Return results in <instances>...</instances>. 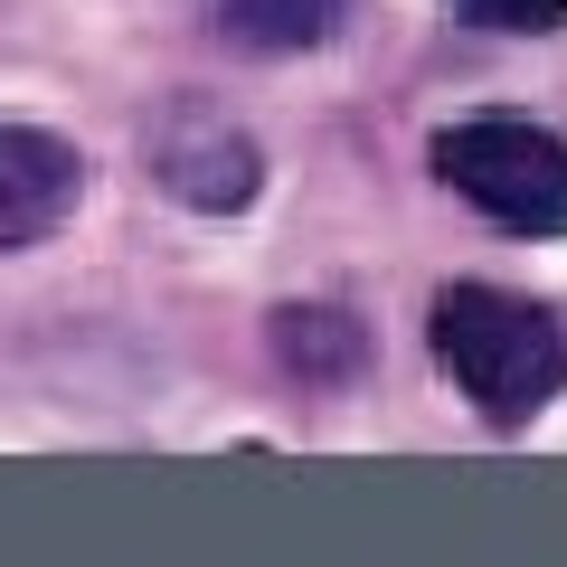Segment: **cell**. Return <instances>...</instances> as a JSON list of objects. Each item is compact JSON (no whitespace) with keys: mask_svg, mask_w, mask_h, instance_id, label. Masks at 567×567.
Listing matches in <instances>:
<instances>
[{"mask_svg":"<svg viewBox=\"0 0 567 567\" xmlns=\"http://www.w3.org/2000/svg\"><path fill=\"white\" fill-rule=\"evenodd\" d=\"M435 360L473 398L483 425H529L567 398V322L502 284H445L435 293Z\"/></svg>","mask_w":567,"mask_h":567,"instance_id":"cell-1","label":"cell"},{"mask_svg":"<svg viewBox=\"0 0 567 567\" xmlns=\"http://www.w3.org/2000/svg\"><path fill=\"white\" fill-rule=\"evenodd\" d=\"M435 181L511 237H567V133L529 114H464L435 133Z\"/></svg>","mask_w":567,"mask_h":567,"instance_id":"cell-2","label":"cell"},{"mask_svg":"<svg viewBox=\"0 0 567 567\" xmlns=\"http://www.w3.org/2000/svg\"><path fill=\"white\" fill-rule=\"evenodd\" d=\"M142 152H152V181L181 208H208V218H227V208H246L265 189V152L218 114V104H171Z\"/></svg>","mask_w":567,"mask_h":567,"instance_id":"cell-3","label":"cell"},{"mask_svg":"<svg viewBox=\"0 0 567 567\" xmlns=\"http://www.w3.org/2000/svg\"><path fill=\"white\" fill-rule=\"evenodd\" d=\"M85 199V152L39 123H0V256L58 237Z\"/></svg>","mask_w":567,"mask_h":567,"instance_id":"cell-4","label":"cell"},{"mask_svg":"<svg viewBox=\"0 0 567 567\" xmlns=\"http://www.w3.org/2000/svg\"><path fill=\"white\" fill-rule=\"evenodd\" d=\"M275 360L293 369V379H312V388H341V379H360L369 331L350 322L341 303H284L275 312Z\"/></svg>","mask_w":567,"mask_h":567,"instance_id":"cell-5","label":"cell"},{"mask_svg":"<svg viewBox=\"0 0 567 567\" xmlns=\"http://www.w3.org/2000/svg\"><path fill=\"white\" fill-rule=\"evenodd\" d=\"M350 0H218V29L256 58H293V48H322L341 29Z\"/></svg>","mask_w":567,"mask_h":567,"instance_id":"cell-6","label":"cell"},{"mask_svg":"<svg viewBox=\"0 0 567 567\" xmlns=\"http://www.w3.org/2000/svg\"><path fill=\"white\" fill-rule=\"evenodd\" d=\"M454 20L473 29H511V39H529V29H567V0H445Z\"/></svg>","mask_w":567,"mask_h":567,"instance_id":"cell-7","label":"cell"}]
</instances>
